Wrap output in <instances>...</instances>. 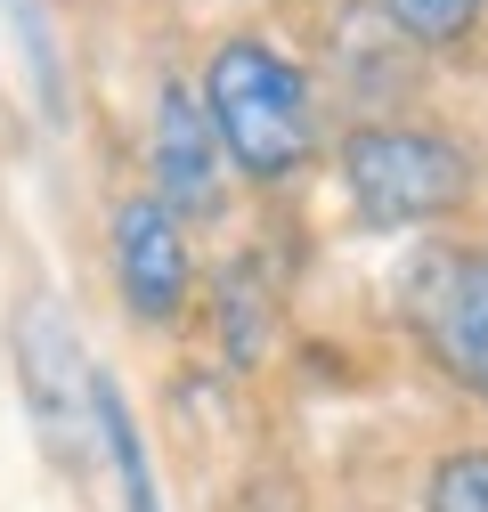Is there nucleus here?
I'll use <instances>...</instances> for the list:
<instances>
[{
    "mask_svg": "<svg viewBox=\"0 0 488 512\" xmlns=\"http://www.w3.org/2000/svg\"><path fill=\"white\" fill-rule=\"evenodd\" d=\"M0 9H9V33H17V49H25L33 106H41L49 122H66V57H57V25H49V9H41V0H0Z\"/></svg>",
    "mask_w": 488,
    "mask_h": 512,
    "instance_id": "6e6552de",
    "label": "nucleus"
},
{
    "mask_svg": "<svg viewBox=\"0 0 488 512\" xmlns=\"http://www.w3.org/2000/svg\"><path fill=\"white\" fill-rule=\"evenodd\" d=\"M114 293L139 326H171L196 293V252H188V220L163 212L155 196H122L114 204Z\"/></svg>",
    "mask_w": 488,
    "mask_h": 512,
    "instance_id": "20e7f679",
    "label": "nucleus"
},
{
    "mask_svg": "<svg viewBox=\"0 0 488 512\" xmlns=\"http://www.w3.org/2000/svg\"><path fill=\"white\" fill-rule=\"evenodd\" d=\"M155 204L179 220L220 212V139H212V114L188 82H171L155 98Z\"/></svg>",
    "mask_w": 488,
    "mask_h": 512,
    "instance_id": "423d86ee",
    "label": "nucleus"
},
{
    "mask_svg": "<svg viewBox=\"0 0 488 512\" xmlns=\"http://www.w3.org/2000/svg\"><path fill=\"white\" fill-rule=\"evenodd\" d=\"M9 350H17V382H25V415H33L41 456L66 464V472H82V464H90V439H98V407H90L98 366L82 358L66 309H57L49 293H33V301L17 309Z\"/></svg>",
    "mask_w": 488,
    "mask_h": 512,
    "instance_id": "7ed1b4c3",
    "label": "nucleus"
},
{
    "mask_svg": "<svg viewBox=\"0 0 488 512\" xmlns=\"http://www.w3.org/2000/svg\"><path fill=\"white\" fill-rule=\"evenodd\" d=\"M472 155L440 131H415V122H358L342 139V187L358 220L375 228H423V220H448L472 196Z\"/></svg>",
    "mask_w": 488,
    "mask_h": 512,
    "instance_id": "f03ea898",
    "label": "nucleus"
},
{
    "mask_svg": "<svg viewBox=\"0 0 488 512\" xmlns=\"http://www.w3.org/2000/svg\"><path fill=\"white\" fill-rule=\"evenodd\" d=\"M204 114H212V139L220 155L244 171V179H293L301 163L318 155V106H310V82L285 49L269 41H220L212 66H204Z\"/></svg>",
    "mask_w": 488,
    "mask_h": 512,
    "instance_id": "f257e3e1",
    "label": "nucleus"
},
{
    "mask_svg": "<svg viewBox=\"0 0 488 512\" xmlns=\"http://www.w3.org/2000/svg\"><path fill=\"white\" fill-rule=\"evenodd\" d=\"M415 334L440 358V374H456L464 391L488 407V252H448L423 269L415 285Z\"/></svg>",
    "mask_w": 488,
    "mask_h": 512,
    "instance_id": "39448f33",
    "label": "nucleus"
},
{
    "mask_svg": "<svg viewBox=\"0 0 488 512\" xmlns=\"http://www.w3.org/2000/svg\"><path fill=\"white\" fill-rule=\"evenodd\" d=\"M220 342L236 366H261V350H269V293L253 301V261H236L220 285Z\"/></svg>",
    "mask_w": 488,
    "mask_h": 512,
    "instance_id": "1a4fd4ad",
    "label": "nucleus"
},
{
    "mask_svg": "<svg viewBox=\"0 0 488 512\" xmlns=\"http://www.w3.org/2000/svg\"><path fill=\"white\" fill-rule=\"evenodd\" d=\"M423 512H488V447L440 456L432 480H423Z\"/></svg>",
    "mask_w": 488,
    "mask_h": 512,
    "instance_id": "9b49d317",
    "label": "nucleus"
},
{
    "mask_svg": "<svg viewBox=\"0 0 488 512\" xmlns=\"http://www.w3.org/2000/svg\"><path fill=\"white\" fill-rule=\"evenodd\" d=\"M480 9H488V0H383V17L407 41H423V49H456L480 25Z\"/></svg>",
    "mask_w": 488,
    "mask_h": 512,
    "instance_id": "9d476101",
    "label": "nucleus"
},
{
    "mask_svg": "<svg viewBox=\"0 0 488 512\" xmlns=\"http://www.w3.org/2000/svg\"><path fill=\"white\" fill-rule=\"evenodd\" d=\"M90 407H98V447H106V464H114L122 512H163V488H155V464H147V439H139V423H131V399L98 374Z\"/></svg>",
    "mask_w": 488,
    "mask_h": 512,
    "instance_id": "0eeeda50",
    "label": "nucleus"
}]
</instances>
